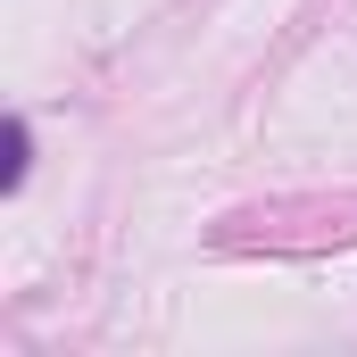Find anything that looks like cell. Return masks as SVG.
<instances>
[{
  "label": "cell",
  "mask_w": 357,
  "mask_h": 357,
  "mask_svg": "<svg viewBox=\"0 0 357 357\" xmlns=\"http://www.w3.org/2000/svg\"><path fill=\"white\" fill-rule=\"evenodd\" d=\"M0 183H8V191L25 183V125H17V116H8V167H0Z\"/></svg>",
  "instance_id": "6da1fadb"
}]
</instances>
